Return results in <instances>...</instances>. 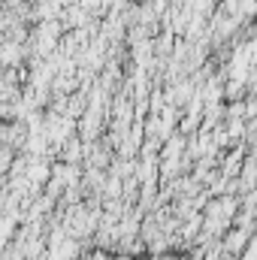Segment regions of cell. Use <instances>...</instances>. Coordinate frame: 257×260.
<instances>
[{
  "label": "cell",
  "mask_w": 257,
  "mask_h": 260,
  "mask_svg": "<svg viewBox=\"0 0 257 260\" xmlns=\"http://www.w3.org/2000/svg\"><path fill=\"white\" fill-rule=\"evenodd\" d=\"M248 239H251V230H248V227H233V230L224 233V239H221V251H227V254H239V251L248 245Z\"/></svg>",
  "instance_id": "obj_1"
},
{
  "label": "cell",
  "mask_w": 257,
  "mask_h": 260,
  "mask_svg": "<svg viewBox=\"0 0 257 260\" xmlns=\"http://www.w3.org/2000/svg\"><path fill=\"white\" fill-rule=\"evenodd\" d=\"M18 61H21V46H15V43L0 46V67H12Z\"/></svg>",
  "instance_id": "obj_2"
},
{
  "label": "cell",
  "mask_w": 257,
  "mask_h": 260,
  "mask_svg": "<svg viewBox=\"0 0 257 260\" xmlns=\"http://www.w3.org/2000/svg\"><path fill=\"white\" fill-rule=\"evenodd\" d=\"M79 157H82V139H70V142H67L64 160L67 164H79Z\"/></svg>",
  "instance_id": "obj_3"
},
{
  "label": "cell",
  "mask_w": 257,
  "mask_h": 260,
  "mask_svg": "<svg viewBox=\"0 0 257 260\" xmlns=\"http://www.w3.org/2000/svg\"><path fill=\"white\" fill-rule=\"evenodd\" d=\"M242 254V260H254V254H257V245H254V239H248V245L239 251Z\"/></svg>",
  "instance_id": "obj_4"
}]
</instances>
